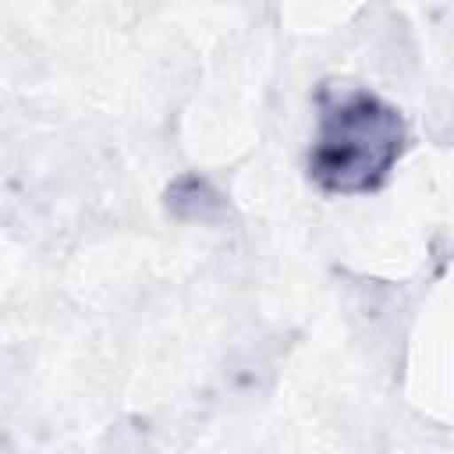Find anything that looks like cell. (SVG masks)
<instances>
[{
    "mask_svg": "<svg viewBox=\"0 0 454 454\" xmlns=\"http://www.w3.org/2000/svg\"><path fill=\"white\" fill-rule=\"evenodd\" d=\"M404 149L401 110L369 89H323L309 142V181L326 195L376 192Z\"/></svg>",
    "mask_w": 454,
    "mask_h": 454,
    "instance_id": "6da1fadb",
    "label": "cell"
}]
</instances>
